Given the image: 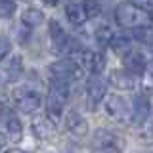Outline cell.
I'll use <instances>...</instances> for the list:
<instances>
[{"label":"cell","mask_w":153,"mask_h":153,"mask_svg":"<svg viewBox=\"0 0 153 153\" xmlns=\"http://www.w3.org/2000/svg\"><path fill=\"white\" fill-rule=\"evenodd\" d=\"M23 75V59L21 56H13L8 63L0 67V84H12Z\"/></svg>","instance_id":"obj_5"},{"label":"cell","mask_w":153,"mask_h":153,"mask_svg":"<svg viewBox=\"0 0 153 153\" xmlns=\"http://www.w3.org/2000/svg\"><path fill=\"white\" fill-rule=\"evenodd\" d=\"M111 50L115 52L117 56L121 57H126L130 52H134V42L130 36H124V35H119V36H113V40L109 42Z\"/></svg>","instance_id":"obj_14"},{"label":"cell","mask_w":153,"mask_h":153,"mask_svg":"<svg viewBox=\"0 0 153 153\" xmlns=\"http://www.w3.org/2000/svg\"><path fill=\"white\" fill-rule=\"evenodd\" d=\"M6 142H8V138H6V134L4 132H0V151L4 149V146H6Z\"/></svg>","instance_id":"obj_25"},{"label":"cell","mask_w":153,"mask_h":153,"mask_svg":"<svg viewBox=\"0 0 153 153\" xmlns=\"http://www.w3.org/2000/svg\"><path fill=\"white\" fill-rule=\"evenodd\" d=\"M44 2H48L50 6H54V4H57V0H44Z\"/></svg>","instance_id":"obj_27"},{"label":"cell","mask_w":153,"mask_h":153,"mask_svg":"<svg viewBox=\"0 0 153 153\" xmlns=\"http://www.w3.org/2000/svg\"><path fill=\"white\" fill-rule=\"evenodd\" d=\"M105 92H107V90H105V84L102 80H98V79H92L88 84H86V96H88V100L94 105L100 103L105 98Z\"/></svg>","instance_id":"obj_15"},{"label":"cell","mask_w":153,"mask_h":153,"mask_svg":"<svg viewBox=\"0 0 153 153\" xmlns=\"http://www.w3.org/2000/svg\"><path fill=\"white\" fill-rule=\"evenodd\" d=\"M67 100H69V82L52 80L50 88H48V96H46V119L52 124L61 119Z\"/></svg>","instance_id":"obj_1"},{"label":"cell","mask_w":153,"mask_h":153,"mask_svg":"<svg viewBox=\"0 0 153 153\" xmlns=\"http://www.w3.org/2000/svg\"><path fill=\"white\" fill-rule=\"evenodd\" d=\"M10 52H12V42H10L8 38L0 36V61L6 59V57L10 56Z\"/></svg>","instance_id":"obj_23"},{"label":"cell","mask_w":153,"mask_h":153,"mask_svg":"<svg viewBox=\"0 0 153 153\" xmlns=\"http://www.w3.org/2000/svg\"><path fill=\"white\" fill-rule=\"evenodd\" d=\"M149 113H151V102H149V98L147 96H136L134 98V102H132V107H130V121L134 123H143L147 117H149Z\"/></svg>","instance_id":"obj_9"},{"label":"cell","mask_w":153,"mask_h":153,"mask_svg":"<svg viewBox=\"0 0 153 153\" xmlns=\"http://www.w3.org/2000/svg\"><path fill=\"white\" fill-rule=\"evenodd\" d=\"M151 130H153V126H151Z\"/></svg>","instance_id":"obj_29"},{"label":"cell","mask_w":153,"mask_h":153,"mask_svg":"<svg viewBox=\"0 0 153 153\" xmlns=\"http://www.w3.org/2000/svg\"><path fill=\"white\" fill-rule=\"evenodd\" d=\"M31 130L38 140H44V138H48L50 132H52V123L48 121L46 117L44 119H35V121L31 123Z\"/></svg>","instance_id":"obj_17"},{"label":"cell","mask_w":153,"mask_h":153,"mask_svg":"<svg viewBox=\"0 0 153 153\" xmlns=\"http://www.w3.org/2000/svg\"><path fill=\"white\" fill-rule=\"evenodd\" d=\"M123 59H124V67H126L128 73H132V75H142L143 71H146L147 59H146V56H143L142 52L134 50V52H130L126 57H123Z\"/></svg>","instance_id":"obj_11"},{"label":"cell","mask_w":153,"mask_h":153,"mask_svg":"<svg viewBox=\"0 0 153 153\" xmlns=\"http://www.w3.org/2000/svg\"><path fill=\"white\" fill-rule=\"evenodd\" d=\"M50 36H52V40H54V44H59L67 35H65L63 27H61L57 21H50Z\"/></svg>","instance_id":"obj_20"},{"label":"cell","mask_w":153,"mask_h":153,"mask_svg":"<svg viewBox=\"0 0 153 153\" xmlns=\"http://www.w3.org/2000/svg\"><path fill=\"white\" fill-rule=\"evenodd\" d=\"M75 59H80V63L86 67V71L92 75H100L105 69V56L102 52H88L82 50Z\"/></svg>","instance_id":"obj_7"},{"label":"cell","mask_w":153,"mask_h":153,"mask_svg":"<svg viewBox=\"0 0 153 153\" xmlns=\"http://www.w3.org/2000/svg\"><path fill=\"white\" fill-rule=\"evenodd\" d=\"M48 73L52 80H59V82H69L82 75V69L75 59H59L48 65Z\"/></svg>","instance_id":"obj_3"},{"label":"cell","mask_w":153,"mask_h":153,"mask_svg":"<svg viewBox=\"0 0 153 153\" xmlns=\"http://www.w3.org/2000/svg\"><path fill=\"white\" fill-rule=\"evenodd\" d=\"M6 153H23L21 149H10V151H6Z\"/></svg>","instance_id":"obj_28"},{"label":"cell","mask_w":153,"mask_h":153,"mask_svg":"<svg viewBox=\"0 0 153 153\" xmlns=\"http://www.w3.org/2000/svg\"><path fill=\"white\" fill-rule=\"evenodd\" d=\"M105 111L111 119L119 123H128L130 121V105L126 103V100L123 96H107L105 98Z\"/></svg>","instance_id":"obj_4"},{"label":"cell","mask_w":153,"mask_h":153,"mask_svg":"<svg viewBox=\"0 0 153 153\" xmlns=\"http://www.w3.org/2000/svg\"><path fill=\"white\" fill-rule=\"evenodd\" d=\"M82 10L86 13V19L88 17H96L100 12H102V6H100L98 0H86V2L82 4Z\"/></svg>","instance_id":"obj_21"},{"label":"cell","mask_w":153,"mask_h":153,"mask_svg":"<svg viewBox=\"0 0 153 153\" xmlns=\"http://www.w3.org/2000/svg\"><path fill=\"white\" fill-rule=\"evenodd\" d=\"M113 31H111V27L109 25H102V27H98V31H96V40H98V44H102V46H109V42L113 40Z\"/></svg>","instance_id":"obj_19"},{"label":"cell","mask_w":153,"mask_h":153,"mask_svg":"<svg viewBox=\"0 0 153 153\" xmlns=\"http://www.w3.org/2000/svg\"><path fill=\"white\" fill-rule=\"evenodd\" d=\"M92 142L98 149H113L115 143H117V136L111 130H107V128H98L94 132Z\"/></svg>","instance_id":"obj_13"},{"label":"cell","mask_w":153,"mask_h":153,"mask_svg":"<svg viewBox=\"0 0 153 153\" xmlns=\"http://www.w3.org/2000/svg\"><path fill=\"white\" fill-rule=\"evenodd\" d=\"M6 107H8V98L4 94H0V115L6 111Z\"/></svg>","instance_id":"obj_24"},{"label":"cell","mask_w":153,"mask_h":153,"mask_svg":"<svg viewBox=\"0 0 153 153\" xmlns=\"http://www.w3.org/2000/svg\"><path fill=\"white\" fill-rule=\"evenodd\" d=\"M16 2L13 0H0V16L2 17H12L16 12Z\"/></svg>","instance_id":"obj_22"},{"label":"cell","mask_w":153,"mask_h":153,"mask_svg":"<svg viewBox=\"0 0 153 153\" xmlns=\"http://www.w3.org/2000/svg\"><path fill=\"white\" fill-rule=\"evenodd\" d=\"M65 128L75 136H86L88 134V123L76 111H69L65 115Z\"/></svg>","instance_id":"obj_10"},{"label":"cell","mask_w":153,"mask_h":153,"mask_svg":"<svg viewBox=\"0 0 153 153\" xmlns=\"http://www.w3.org/2000/svg\"><path fill=\"white\" fill-rule=\"evenodd\" d=\"M96 153H115V149H98Z\"/></svg>","instance_id":"obj_26"},{"label":"cell","mask_w":153,"mask_h":153,"mask_svg":"<svg viewBox=\"0 0 153 153\" xmlns=\"http://www.w3.org/2000/svg\"><path fill=\"white\" fill-rule=\"evenodd\" d=\"M21 21H23L25 27L35 29L44 21V13H42L40 10H36V8H27L25 12H23V16H21Z\"/></svg>","instance_id":"obj_16"},{"label":"cell","mask_w":153,"mask_h":153,"mask_svg":"<svg viewBox=\"0 0 153 153\" xmlns=\"http://www.w3.org/2000/svg\"><path fill=\"white\" fill-rule=\"evenodd\" d=\"M109 84L117 90H124V92H130L138 86V79L136 75L128 73L126 69H115L111 75H109Z\"/></svg>","instance_id":"obj_8"},{"label":"cell","mask_w":153,"mask_h":153,"mask_svg":"<svg viewBox=\"0 0 153 153\" xmlns=\"http://www.w3.org/2000/svg\"><path fill=\"white\" fill-rule=\"evenodd\" d=\"M147 21L149 16L134 2H121L115 8V23L123 29H140L146 27Z\"/></svg>","instance_id":"obj_2"},{"label":"cell","mask_w":153,"mask_h":153,"mask_svg":"<svg viewBox=\"0 0 153 153\" xmlns=\"http://www.w3.org/2000/svg\"><path fill=\"white\" fill-rule=\"evenodd\" d=\"M13 103H16V107L21 113L29 115V113H35L40 107V96L36 92H33V90H21V92L16 94Z\"/></svg>","instance_id":"obj_6"},{"label":"cell","mask_w":153,"mask_h":153,"mask_svg":"<svg viewBox=\"0 0 153 153\" xmlns=\"http://www.w3.org/2000/svg\"><path fill=\"white\" fill-rule=\"evenodd\" d=\"M65 16L73 25H82L86 21V13H84L82 6H79V4H69L65 8Z\"/></svg>","instance_id":"obj_18"},{"label":"cell","mask_w":153,"mask_h":153,"mask_svg":"<svg viewBox=\"0 0 153 153\" xmlns=\"http://www.w3.org/2000/svg\"><path fill=\"white\" fill-rule=\"evenodd\" d=\"M4 124H6V138H10V142L13 143H19L23 138V124L21 121L16 117L13 113H10L6 117V121H4Z\"/></svg>","instance_id":"obj_12"}]
</instances>
